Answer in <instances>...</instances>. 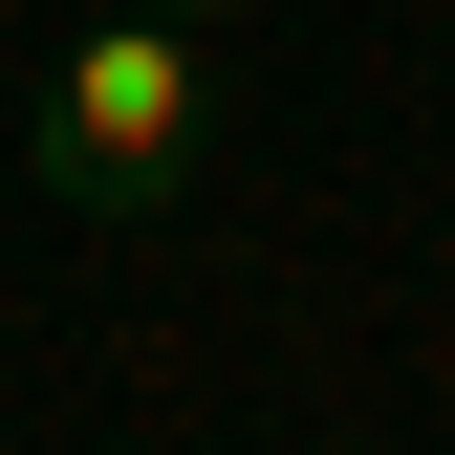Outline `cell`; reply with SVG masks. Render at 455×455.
I'll return each instance as SVG.
<instances>
[{
	"instance_id": "6da1fadb",
	"label": "cell",
	"mask_w": 455,
	"mask_h": 455,
	"mask_svg": "<svg viewBox=\"0 0 455 455\" xmlns=\"http://www.w3.org/2000/svg\"><path fill=\"white\" fill-rule=\"evenodd\" d=\"M44 196H87V217H152L217 152V44H196V0H87L66 44H44Z\"/></svg>"
},
{
	"instance_id": "7a4b0ae2",
	"label": "cell",
	"mask_w": 455,
	"mask_h": 455,
	"mask_svg": "<svg viewBox=\"0 0 455 455\" xmlns=\"http://www.w3.org/2000/svg\"><path fill=\"white\" fill-rule=\"evenodd\" d=\"M196 22H260V0H196Z\"/></svg>"
}]
</instances>
